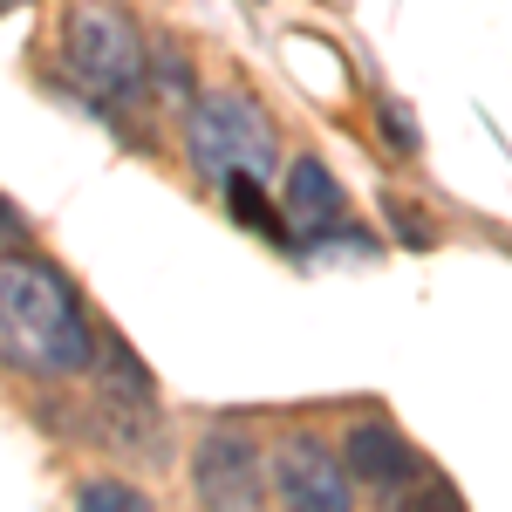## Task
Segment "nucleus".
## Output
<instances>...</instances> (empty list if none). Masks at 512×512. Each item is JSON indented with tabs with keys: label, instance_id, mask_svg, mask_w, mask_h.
<instances>
[{
	"label": "nucleus",
	"instance_id": "f257e3e1",
	"mask_svg": "<svg viewBox=\"0 0 512 512\" xmlns=\"http://www.w3.org/2000/svg\"><path fill=\"white\" fill-rule=\"evenodd\" d=\"M0 362L28 376H76L96 362V328L62 267L35 253H0Z\"/></svg>",
	"mask_w": 512,
	"mask_h": 512
},
{
	"label": "nucleus",
	"instance_id": "f03ea898",
	"mask_svg": "<svg viewBox=\"0 0 512 512\" xmlns=\"http://www.w3.org/2000/svg\"><path fill=\"white\" fill-rule=\"evenodd\" d=\"M185 151H192L198 178L226 185V178H260L274 185L280 171V144L267 110L246 96V89H205L185 110Z\"/></svg>",
	"mask_w": 512,
	"mask_h": 512
},
{
	"label": "nucleus",
	"instance_id": "7ed1b4c3",
	"mask_svg": "<svg viewBox=\"0 0 512 512\" xmlns=\"http://www.w3.org/2000/svg\"><path fill=\"white\" fill-rule=\"evenodd\" d=\"M69 69L89 96H103V103H137L144 89H151V55H144V35L130 28V14L123 7H103V0H89L69 14Z\"/></svg>",
	"mask_w": 512,
	"mask_h": 512
},
{
	"label": "nucleus",
	"instance_id": "20e7f679",
	"mask_svg": "<svg viewBox=\"0 0 512 512\" xmlns=\"http://www.w3.org/2000/svg\"><path fill=\"white\" fill-rule=\"evenodd\" d=\"M274 492L301 512H349L355 478L321 437H287L280 458H274Z\"/></svg>",
	"mask_w": 512,
	"mask_h": 512
},
{
	"label": "nucleus",
	"instance_id": "39448f33",
	"mask_svg": "<svg viewBox=\"0 0 512 512\" xmlns=\"http://www.w3.org/2000/svg\"><path fill=\"white\" fill-rule=\"evenodd\" d=\"M192 485H198L205 506H260V492H267V465H260V451H253L246 437L219 431V437L198 444Z\"/></svg>",
	"mask_w": 512,
	"mask_h": 512
},
{
	"label": "nucleus",
	"instance_id": "423d86ee",
	"mask_svg": "<svg viewBox=\"0 0 512 512\" xmlns=\"http://www.w3.org/2000/svg\"><path fill=\"white\" fill-rule=\"evenodd\" d=\"M342 465H349V478L369 485V492H410V485L424 478V458H417L390 424H355L349 444H342Z\"/></svg>",
	"mask_w": 512,
	"mask_h": 512
},
{
	"label": "nucleus",
	"instance_id": "0eeeda50",
	"mask_svg": "<svg viewBox=\"0 0 512 512\" xmlns=\"http://www.w3.org/2000/svg\"><path fill=\"white\" fill-rule=\"evenodd\" d=\"M280 219H287L301 239L328 233V226L342 219V185H335V171H328L321 158L287 164V178H280Z\"/></svg>",
	"mask_w": 512,
	"mask_h": 512
},
{
	"label": "nucleus",
	"instance_id": "6e6552de",
	"mask_svg": "<svg viewBox=\"0 0 512 512\" xmlns=\"http://www.w3.org/2000/svg\"><path fill=\"white\" fill-rule=\"evenodd\" d=\"M96 355H103V390L123 396V403H151V376H144V362L123 349L117 335H110V342H96Z\"/></svg>",
	"mask_w": 512,
	"mask_h": 512
},
{
	"label": "nucleus",
	"instance_id": "1a4fd4ad",
	"mask_svg": "<svg viewBox=\"0 0 512 512\" xmlns=\"http://www.w3.org/2000/svg\"><path fill=\"white\" fill-rule=\"evenodd\" d=\"M82 506H89V512H144L151 499H144L137 485H110V478H96V485H82Z\"/></svg>",
	"mask_w": 512,
	"mask_h": 512
},
{
	"label": "nucleus",
	"instance_id": "9d476101",
	"mask_svg": "<svg viewBox=\"0 0 512 512\" xmlns=\"http://www.w3.org/2000/svg\"><path fill=\"white\" fill-rule=\"evenodd\" d=\"M383 123H390V137H396V151H417V130H410V110H383Z\"/></svg>",
	"mask_w": 512,
	"mask_h": 512
},
{
	"label": "nucleus",
	"instance_id": "9b49d317",
	"mask_svg": "<svg viewBox=\"0 0 512 512\" xmlns=\"http://www.w3.org/2000/svg\"><path fill=\"white\" fill-rule=\"evenodd\" d=\"M14 233H21V212H14V205L0 198V239H14Z\"/></svg>",
	"mask_w": 512,
	"mask_h": 512
},
{
	"label": "nucleus",
	"instance_id": "f8f14e48",
	"mask_svg": "<svg viewBox=\"0 0 512 512\" xmlns=\"http://www.w3.org/2000/svg\"><path fill=\"white\" fill-rule=\"evenodd\" d=\"M7 7H14V0H0V14H7Z\"/></svg>",
	"mask_w": 512,
	"mask_h": 512
}]
</instances>
